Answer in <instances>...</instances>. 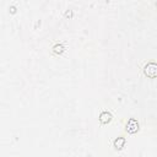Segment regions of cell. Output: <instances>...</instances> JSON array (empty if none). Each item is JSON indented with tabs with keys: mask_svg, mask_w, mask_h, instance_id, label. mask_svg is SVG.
Segmentation results:
<instances>
[{
	"mask_svg": "<svg viewBox=\"0 0 157 157\" xmlns=\"http://www.w3.org/2000/svg\"><path fill=\"white\" fill-rule=\"evenodd\" d=\"M9 10H10V13H15V12H16V6H13V5H11Z\"/></svg>",
	"mask_w": 157,
	"mask_h": 157,
	"instance_id": "obj_7",
	"label": "cell"
},
{
	"mask_svg": "<svg viewBox=\"0 0 157 157\" xmlns=\"http://www.w3.org/2000/svg\"><path fill=\"white\" fill-rule=\"evenodd\" d=\"M52 49H53V53H54L55 55H60V54L64 53L65 47H64V44H61V43H56L55 45H53Z\"/></svg>",
	"mask_w": 157,
	"mask_h": 157,
	"instance_id": "obj_5",
	"label": "cell"
},
{
	"mask_svg": "<svg viewBox=\"0 0 157 157\" xmlns=\"http://www.w3.org/2000/svg\"><path fill=\"white\" fill-rule=\"evenodd\" d=\"M125 137H123V136H119V137H117L114 141H113V146H114V148L115 150H121L123 147H124V145H125Z\"/></svg>",
	"mask_w": 157,
	"mask_h": 157,
	"instance_id": "obj_4",
	"label": "cell"
},
{
	"mask_svg": "<svg viewBox=\"0 0 157 157\" xmlns=\"http://www.w3.org/2000/svg\"><path fill=\"white\" fill-rule=\"evenodd\" d=\"M156 6H157V2H156Z\"/></svg>",
	"mask_w": 157,
	"mask_h": 157,
	"instance_id": "obj_8",
	"label": "cell"
},
{
	"mask_svg": "<svg viewBox=\"0 0 157 157\" xmlns=\"http://www.w3.org/2000/svg\"><path fill=\"white\" fill-rule=\"evenodd\" d=\"M140 130V124L135 118H130L125 124V131L129 134H135Z\"/></svg>",
	"mask_w": 157,
	"mask_h": 157,
	"instance_id": "obj_2",
	"label": "cell"
},
{
	"mask_svg": "<svg viewBox=\"0 0 157 157\" xmlns=\"http://www.w3.org/2000/svg\"><path fill=\"white\" fill-rule=\"evenodd\" d=\"M144 75L148 78H156L157 77V63L155 61H150L147 64H145L144 69Z\"/></svg>",
	"mask_w": 157,
	"mask_h": 157,
	"instance_id": "obj_1",
	"label": "cell"
},
{
	"mask_svg": "<svg viewBox=\"0 0 157 157\" xmlns=\"http://www.w3.org/2000/svg\"><path fill=\"white\" fill-rule=\"evenodd\" d=\"M65 17H66V18H71V17H72V11H71V10H67V11L65 12Z\"/></svg>",
	"mask_w": 157,
	"mask_h": 157,
	"instance_id": "obj_6",
	"label": "cell"
},
{
	"mask_svg": "<svg viewBox=\"0 0 157 157\" xmlns=\"http://www.w3.org/2000/svg\"><path fill=\"white\" fill-rule=\"evenodd\" d=\"M98 119H99V123H101V124H109V123L113 120V115H112L110 112L103 110V112H101Z\"/></svg>",
	"mask_w": 157,
	"mask_h": 157,
	"instance_id": "obj_3",
	"label": "cell"
}]
</instances>
